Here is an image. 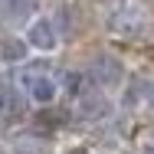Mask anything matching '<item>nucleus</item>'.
Returning a JSON list of instances; mask_svg holds the SVG:
<instances>
[{
    "label": "nucleus",
    "instance_id": "nucleus-1",
    "mask_svg": "<svg viewBox=\"0 0 154 154\" xmlns=\"http://www.w3.org/2000/svg\"><path fill=\"white\" fill-rule=\"evenodd\" d=\"M89 79L102 92H118L125 85V79H128V72H125V62L115 53H98L89 66Z\"/></svg>",
    "mask_w": 154,
    "mask_h": 154
},
{
    "label": "nucleus",
    "instance_id": "nucleus-2",
    "mask_svg": "<svg viewBox=\"0 0 154 154\" xmlns=\"http://www.w3.org/2000/svg\"><path fill=\"white\" fill-rule=\"evenodd\" d=\"M20 89H23V95L30 98L33 105H39V108H49V105L59 98V82H56L49 72H43V69L23 72V75H20Z\"/></svg>",
    "mask_w": 154,
    "mask_h": 154
},
{
    "label": "nucleus",
    "instance_id": "nucleus-3",
    "mask_svg": "<svg viewBox=\"0 0 154 154\" xmlns=\"http://www.w3.org/2000/svg\"><path fill=\"white\" fill-rule=\"evenodd\" d=\"M23 39H26L30 53H43V56H49V53L59 49V30H56V23H53L49 17H39V13L23 26Z\"/></svg>",
    "mask_w": 154,
    "mask_h": 154
},
{
    "label": "nucleus",
    "instance_id": "nucleus-4",
    "mask_svg": "<svg viewBox=\"0 0 154 154\" xmlns=\"http://www.w3.org/2000/svg\"><path fill=\"white\" fill-rule=\"evenodd\" d=\"M75 115L85 122H102L112 115V102L102 89H85V92L75 95Z\"/></svg>",
    "mask_w": 154,
    "mask_h": 154
},
{
    "label": "nucleus",
    "instance_id": "nucleus-5",
    "mask_svg": "<svg viewBox=\"0 0 154 154\" xmlns=\"http://www.w3.org/2000/svg\"><path fill=\"white\" fill-rule=\"evenodd\" d=\"M36 17V0H0V20L13 30H23Z\"/></svg>",
    "mask_w": 154,
    "mask_h": 154
},
{
    "label": "nucleus",
    "instance_id": "nucleus-6",
    "mask_svg": "<svg viewBox=\"0 0 154 154\" xmlns=\"http://www.w3.org/2000/svg\"><path fill=\"white\" fill-rule=\"evenodd\" d=\"M26 59H30V46H26L23 36H10V39L0 43V62L3 66H20Z\"/></svg>",
    "mask_w": 154,
    "mask_h": 154
},
{
    "label": "nucleus",
    "instance_id": "nucleus-7",
    "mask_svg": "<svg viewBox=\"0 0 154 154\" xmlns=\"http://www.w3.org/2000/svg\"><path fill=\"white\" fill-rule=\"evenodd\" d=\"M10 151L13 154H49V141H46L43 134L26 131V134H17V138H13Z\"/></svg>",
    "mask_w": 154,
    "mask_h": 154
},
{
    "label": "nucleus",
    "instance_id": "nucleus-8",
    "mask_svg": "<svg viewBox=\"0 0 154 154\" xmlns=\"http://www.w3.org/2000/svg\"><path fill=\"white\" fill-rule=\"evenodd\" d=\"M115 33H122V36H138V33L144 30V17L138 13V10H128V13H118L115 17Z\"/></svg>",
    "mask_w": 154,
    "mask_h": 154
},
{
    "label": "nucleus",
    "instance_id": "nucleus-9",
    "mask_svg": "<svg viewBox=\"0 0 154 154\" xmlns=\"http://www.w3.org/2000/svg\"><path fill=\"white\" fill-rule=\"evenodd\" d=\"M7 105H10V89L0 82V112H7Z\"/></svg>",
    "mask_w": 154,
    "mask_h": 154
},
{
    "label": "nucleus",
    "instance_id": "nucleus-10",
    "mask_svg": "<svg viewBox=\"0 0 154 154\" xmlns=\"http://www.w3.org/2000/svg\"><path fill=\"white\" fill-rule=\"evenodd\" d=\"M141 154H154V131L144 138V141H141Z\"/></svg>",
    "mask_w": 154,
    "mask_h": 154
}]
</instances>
